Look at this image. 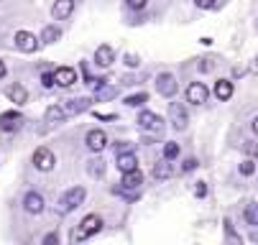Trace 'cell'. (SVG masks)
Masks as SVG:
<instances>
[{"mask_svg": "<svg viewBox=\"0 0 258 245\" xmlns=\"http://www.w3.org/2000/svg\"><path fill=\"white\" fill-rule=\"evenodd\" d=\"M87 197V189L85 187H72L67 189L61 197H59V212H75V209L85 202Z\"/></svg>", "mask_w": 258, "mask_h": 245, "instance_id": "obj_1", "label": "cell"}, {"mask_svg": "<svg viewBox=\"0 0 258 245\" xmlns=\"http://www.w3.org/2000/svg\"><path fill=\"white\" fill-rule=\"evenodd\" d=\"M243 220H245L250 227H258V204H255V202L243 209Z\"/></svg>", "mask_w": 258, "mask_h": 245, "instance_id": "obj_23", "label": "cell"}, {"mask_svg": "<svg viewBox=\"0 0 258 245\" xmlns=\"http://www.w3.org/2000/svg\"><path fill=\"white\" fill-rule=\"evenodd\" d=\"M54 242H59V235H56V232H49V235L44 237V245H54Z\"/></svg>", "mask_w": 258, "mask_h": 245, "instance_id": "obj_35", "label": "cell"}, {"mask_svg": "<svg viewBox=\"0 0 258 245\" xmlns=\"http://www.w3.org/2000/svg\"><path fill=\"white\" fill-rule=\"evenodd\" d=\"M115 166H118L123 174H125V171H136V169H138V158H136L133 151H128V153H118Z\"/></svg>", "mask_w": 258, "mask_h": 245, "instance_id": "obj_17", "label": "cell"}, {"mask_svg": "<svg viewBox=\"0 0 258 245\" xmlns=\"http://www.w3.org/2000/svg\"><path fill=\"white\" fill-rule=\"evenodd\" d=\"M54 85H56V79H54V72H44V74H41V87H44V90H51Z\"/></svg>", "mask_w": 258, "mask_h": 245, "instance_id": "obj_30", "label": "cell"}, {"mask_svg": "<svg viewBox=\"0 0 258 245\" xmlns=\"http://www.w3.org/2000/svg\"><path fill=\"white\" fill-rule=\"evenodd\" d=\"M102 230V217L100 215H87L82 222H80V227L72 232V240L75 242H80V240H87V237H92V235H97Z\"/></svg>", "mask_w": 258, "mask_h": 245, "instance_id": "obj_2", "label": "cell"}, {"mask_svg": "<svg viewBox=\"0 0 258 245\" xmlns=\"http://www.w3.org/2000/svg\"><path fill=\"white\" fill-rule=\"evenodd\" d=\"M6 72H8V69H6V61H0V79L6 77Z\"/></svg>", "mask_w": 258, "mask_h": 245, "instance_id": "obj_41", "label": "cell"}, {"mask_svg": "<svg viewBox=\"0 0 258 245\" xmlns=\"http://www.w3.org/2000/svg\"><path fill=\"white\" fill-rule=\"evenodd\" d=\"M113 61H115V51H113V46H107V44L97 46V51H95V64H97V66H110Z\"/></svg>", "mask_w": 258, "mask_h": 245, "instance_id": "obj_15", "label": "cell"}, {"mask_svg": "<svg viewBox=\"0 0 258 245\" xmlns=\"http://www.w3.org/2000/svg\"><path fill=\"white\" fill-rule=\"evenodd\" d=\"M243 153L250 156V158H255V156H258V143H255V141H245V143H243Z\"/></svg>", "mask_w": 258, "mask_h": 245, "instance_id": "obj_29", "label": "cell"}, {"mask_svg": "<svg viewBox=\"0 0 258 245\" xmlns=\"http://www.w3.org/2000/svg\"><path fill=\"white\" fill-rule=\"evenodd\" d=\"M54 79L59 87H72L77 82V69L75 66H56L54 69Z\"/></svg>", "mask_w": 258, "mask_h": 245, "instance_id": "obj_8", "label": "cell"}, {"mask_svg": "<svg viewBox=\"0 0 258 245\" xmlns=\"http://www.w3.org/2000/svg\"><path fill=\"white\" fill-rule=\"evenodd\" d=\"M72 11H75V0H54V8H51V16L56 21H64L72 16Z\"/></svg>", "mask_w": 258, "mask_h": 245, "instance_id": "obj_14", "label": "cell"}, {"mask_svg": "<svg viewBox=\"0 0 258 245\" xmlns=\"http://www.w3.org/2000/svg\"><path fill=\"white\" fill-rule=\"evenodd\" d=\"M233 82L230 79H217L215 82V95H217V100H230L233 97Z\"/></svg>", "mask_w": 258, "mask_h": 245, "instance_id": "obj_19", "label": "cell"}, {"mask_svg": "<svg viewBox=\"0 0 258 245\" xmlns=\"http://www.w3.org/2000/svg\"><path fill=\"white\" fill-rule=\"evenodd\" d=\"M143 102H149V92H138V95H128V97H125L128 108H141Z\"/></svg>", "mask_w": 258, "mask_h": 245, "instance_id": "obj_25", "label": "cell"}, {"mask_svg": "<svg viewBox=\"0 0 258 245\" xmlns=\"http://www.w3.org/2000/svg\"><path fill=\"white\" fill-rule=\"evenodd\" d=\"M59 36H61V31H59L56 26H44V31H41V44H56Z\"/></svg>", "mask_w": 258, "mask_h": 245, "instance_id": "obj_22", "label": "cell"}, {"mask_svg": "<svg viewBox=\"0 0 258 245\" xmlns=\"http://www.w3.org/2000/svg\"><path fill=\"white\" fill-rule=\"evenodd\" d=\"M85 143H87V148H90V151L100 153V151H102V148L107 146V135H105V130L95 128V130H90V133H87V138H85Z\"/></svg>", "mask_w": 258, "mask_h": 245, "instance_id": "obj_11", "label": "cell"}, {"mask_svg": "<svg viewBox=\"0 0 258 245\" xmlns=\"http://www.w3.org/2000/svg\"><path fill=\"white\" fill-rule=\"evenodd\" d=\"M44 197L39 194V192H28L26 197H23V209L26 212H31V215H41L44 212Z\"/></svg>", "mask_w": 258, "mask_h": 245, "instance_id": "obj_9", "label": "cell"}, {"mask_svg": "<svg viewBox=\"0 0 258 245\" xmlns=\"http://www.w3.org/2000/svg\"><path fill=\"white\" fill-rule=\"evenodd\" d=\"M125 66H138V56L136 54H125Z\"/></svg>", "mask_w": 258, "mask_h": 245, "instance_id": "obj_34", "label": "cell"}, {"mask_svg": "<svg viewBox=\"0 0 258 245\" xmlns=\"http://www.w3.org/2000/svg\"><path fill=\"white\" fill-rule=\"evenodd\" d=\"M253 133H255V135H258V115H255V118H253Z\"/></svg>", "mask_w": 258, "mask_h": 245, "instance_id": "obj_42", "label": "cell"}, {"mask_svg": "<svg viewBox=\"0 0 258 245\" xmlns=\"http://www.w3.org/2000/svg\"><path fill=\"white\" fill-rule=\"evenodd\" d=\"M225 235H228V240H235V242H240V237L235 235V230H233V222H230V220H225Z\"/></svg>", "mask_w": 258, "mask_h": 245, "instance_id": "obj_32", "label": "cell"}, {"mask_svg": "<svg viewBox=\"0 0 258 245\" xmlns=\"http://www.w3.org/2000/svg\"><path fill=\"white\" fill-rule=\"evenodd\" d=\"M195 194H197V197H205V194H207V187H205L202 182H197V187H195Z\"/></svg>", "mask_w": 258, "mask_h": 245, "instance_id": "obj_38", "label": "cell"}, {"mask_svg": "<svg viewBox=\"0 0 258 245\" xmlns=\"http://www.w3.org/2000/svg\"><path fill=\"white\" fill-rule=\"evenodd\" d=\"M143 184V174L136 169V171H125L123 174V182H120V192H133V189H138Z\"/></svg>", "mask_w": 258, "mask_h": 245, "instance_id": "obj_12", "label": "cell"}, {"mask_svg": "<svg viewBox=\"0 0 258 245\" xmlns=\"http://www.w3.org/2000/svg\"><path fill=\"white\" fill-rule=\"evenodd\" d=\"M195 6H197V8H212L215 0H195Z\"/></svg>", "mask_w": 258, "mask_h": 245, "instance_id": "obj_37", "label": "cell"}, {"mask_svg": "<svg viewBox=\"0 0 258 245\" xmlns=\"http://www.w3.org/2000/svg\"><path fill=\"white\" fill-rule=\"evenodd\" d=\"M87 171H90V177L100 179V177H102V171H105V161H100V158L87 161Z\"/></svg>", "mask_w": 258, "mask_h": 245, "instance_id": "obj_24", "label": "cell"}, {"mask_svg": "<svg viewBox=\"0 0 258 245\" xmlns=\"http://www.w3.org/2000/svg\"><path fill=\"white\" fill-rule=\"evenodd\" d=\"M197 169V161L195 158H187V161H184V171H195Z\"/></svg>", "mask_w": 258, "mask_h": 245, "instance_id": "obj_39", "label": "cell"}, {"mask_svg": "<svg viewBox=\"0 0 258 245\" xmlns=\"http://www.w3.org/2000/svg\"><path fill=\"white\" fill-rule=\"evenodd\" d=\"M46 123H64V118H67V113H64V108H59V105H51V108H46Z\"/></svg>", "mask_w": 258, "mask_h": 245, "instance_id": "obj_21", "label": "cell"}, {"mask_svg": "<svg viewBox=\"0 0 258 245\" xmlns=\"http://www.w3.org/2000/svg\"><path fill=\"white\" fill-rule=\"evenodd\" d=\"M100 120H118V115L115 113H95Z\"/></svg>", "mask_w": 258, "mask_h": 245, "instance_id": "obj_36", "label": "cell"}, {"mask_svg": "<svg viewBox=\"0 0 258 245\" xmlns=\"http://www.w3.org/2000/svg\"><path fill=\"white\" fill-rule=\"evenodd\" d=\"M31 161H33V166L39 169V171H51V169L56 166V156H54V151L46 148V146L36 148L33 156H31Z\"/></svg>", "mask_w": 258, "mask_h": 245, "instance_id": "obj_3", "label": "cell"}, {"mask_svg": "<svg viewBox=\"0 0 258 245\" xmlns=\"http://www.w3.org/2000/svg\"><path fill=\"white\" fill-rule=\"evenodd\" d=\"M92 105V100L90 97H75V100H69L67 105H64V113H67V118L69 115H80V113H85L87 108Z\"/></svg>", "mask_w": 258, "mask_h": 245, "instance_id": "obj_13", "label": "cell"}, {"mask_svg": "<svg viewBox=\"0 0 258 245\" xmlns=\"http://www.w3.org/2000/svg\"><path fill=\"white\" fill-rule=\"evenodd\" d=\"M39 46H41V39H36L33 33H28V31H18V33H16V49H18V51L33 54Z\"/></svg>", "mask_w": 258, "mask_h": 245, "instance_id": "obj_4", "label": "cell"}, {"mask_svg": "<svg viewBox=\"0 0 258 245\" xmlns=\"http://www.w3.org/2000/svg\"><path fill=\"white\" fill-rule=\"evenodd\" d=\"M125 3H128V8L141 11V8H146V3H149V0H125Z\"/></svg>", "mask_w": 258, "mask_h": 245, "instance_id": "obj_33", "label": "cell"}, {"mask_svg": "<svg viewBox=\"0 0 258 245\" xmlns=\"http://www.w3.org/2000/svg\"><path fill=\"white\" fill-rule=\"evenodd\" d=\"M136 148V143H131V141H120V143H115V153H128V151H133Z\"/></svg>", "mask_w": 258, "mask_h": 245, "instance_id": "obj_31", "label": "cell"}, {"mask_svg": "<svg viewBox=\"0 0 258 245\" xmlns=\"http://www.w3.org/2000/svg\"><path fill=\"white\" fill-rule=\"evenodd\" d=\"M184 97H187L189 105H205L207 97H210V92H207V87H205L202 82H192V85L187 87V92H184Z\"/></svg>", "mask_w": 258, "mask_h": 245, "instance_id": "obj_6", "label": "cell"}, {"mask_svg": "<svg viewBox=\"0 0 258 245\" xmlns=\"http://www.w3.org/2000/svg\"><path fill=\"white\" fill-rule=\"evenodd\" d=\"M169 123H171L176 130L187 128L189 118H187V108H184L181 102H171V105H169Z\"/></svg>", "mask_w": 258, "mask_h": 245, "instance_id": "obj_5", "label": "cell"}, {"mask_svg": "<svg viewBox=\"0 0 258 245\" xmlns=\"http://www.w3.org/2000/svg\"><path fill=\"white\" fill-rule=\"evenodd\" d=\"M156 90H159V95H164V97H174L176 90H179V85H176V79H174L169 72H164V74H159V79H156Z\"/></svg>", "mask_w": 258, "mask_h": 245, "instance_id": "obj_10", "label": "cell"}, {"mask_svg": "<svg viewBox=\"0 0 258 245\" xmlns=\"http://www.w3.org/2000/svg\"><path fill=\"white\" fill-rule=\"evenodd\" d=\"M179 156V146L174 143V141H169V143H164V158H169V161H174Z\"/></svg>", "mask_w": 258, "mask_h": 245, "instance_id": "obj_26", "label": "cell"}, {"mask_svg": "<svg viewBox=\"0 0 258 245\" xmlns=\"http://www.w3.org/2000/svg\"><path fill=\"white\" fill-rule=\"evenodd\" d=\"M210 69H212V61H210V64H207V61L200 64V72H210Z\"/></svg>", "mask_w": 258, "mask_h": 245, "instance_id": "obj_40", "label": "cell"}, {"mask_svg": "<svg viewBox=\"0 0 258 245\" xmlns=\"http://www.w3.org/2000/svg\"><path fill=\"white\" fill-rule=\"evenodd\" d=\"M115 95H118L115 87H105V85H102V87L97 90V100H113Z\"/></svg>", "mask_w": 258, "mask_h": 245, "instance_id": "obj_27", "label": "cell"}, {"mask_svg": "<svg viewBox=\"0 0 258 245\" xmlns=\"http://www.w3.org/2000/svg\"><path fill=\"white\" fill-rule=\"evenodd\" d=\"M138 125L143 128V130H161L164 128V120L156 115V113H151V110H141L138 113Z\"/></svg>", "mask_w": 258, "mask_h": 245, "instance_id": "obj_7", "label": "cell"}, {"mask_svg": "<svg viewBox=\"0 0 258 245\" xmlns=\"http://www.w3.org/2000/svg\"><path fill=\"white\" fill-rule=\"evenodd\" d=\"M171 174H174V169H171V161H169V158H161V161L154 166V177H156V179H169Z\"/></svg>", "mask_w": 258, "mask_h": 245, "instance_id": "obj_20", "label": "cell"}, {"mask_svg": "<svg viewBox=\"0 0 258 245\" xmlns=\"http://www.w3.org/2000/svg\"><path fill=\"white\" fill-rule=\"evenodd\" d=\"M6 97H8L11 102H16V105H26V102H28V92H26L23 85H11V87L6 90Z\"/></svg>", "mask_w": 258, "mask_h": 245, "instance_id": "obj_18", "label": "cell"}, {"mask_svg": "<svg viewBox=\"0 0 258 245\" xmlns=\"http://www.w3.org/2000/svg\"><path fill=\"white\" fill-rule=\"evenodd\" d=\"M21 123H23L21 113H3V115H0V130H6V133L18 130V128H21Z\"/></svg>", "mask_w": 258, "mask_h": 245, "instance_id": "obj_16", "label": "cell"}, {"mask_svg": "<svg viewBox=\"0 0 258 245\" xmlns=\"http://www.w3.org/2000/svg\"><path fill=\"white\" fill-rule=\"evenodd\" d=\"M238 171H240V174H243V177H250V174H253V171H255V164H253V158H250V156H248V158H245V161H243V164H240V166H238Z\"/></svg>", "mask_w": 258, "mask_h": 245, "instance_id": "obj_28", "label": "cell"}]
</instances>
